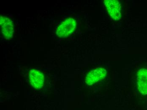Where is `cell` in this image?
Returning a JSON list of instances; mask_svg holds the SVG:
<instances>
[{"mask_svg":"<svg viewBox=\"0 0 147 110\" xmlns=\"http://www.w3.org/2000/svg\"><path fill=\"white\" fill-rule=\"evenodd\" d=\"M76 26V21L72 18H69L63 22L58 27L56 32L57 36L65 38L74 31Z\"/></svg>","mask_w":147,"mask_h":110,"instance_id":"cell-1","label":"cell"},{"mask_svg":"<svg viewBox=\"0 0 147 110\" xmlns=\"http://www.w3.org/2000/svg\"><path fill=\"white\" fill-rule=\"evenodd\" d=\"M104 3L110 16L114 20H118L121 18V3L116 0H105Z\"/></svg>","mask_w":147,"mask_h":110,"instance_id":"cell-2","label":"cell"},{"mask_svg":"<svg viewBox=\"0 0 147 110\" xmlns=\"http://www.w3.org/2000/svg\"><path fill=\"white\" fill-rule=\"evenodd\" d=\"M1 31L5 38H11L14 33V26L12 21L7 17L3 16L0 17Z\"/></svg>","mask_w":147,"mask_h":110,"instance_id":"cell-3","label":"cell"},{"mask_svg":"<svg viewBox=\"0 0 147 110\" xmlns=\"http://www.w3.org/2000/svg\"><path fill=\"white\" fill-rule=\"evenodd\" d=\"M106 71L104 68H96L91 70L87 75L86 82L88 85H91L102 79L105 77Z\"/></svg>","mask_w":147,"mask_h":110,"instance_id":"cell-4","label":"cell"},{"mask_svg":"<svg viewBox=\"0 0 147 110\" xmlns=\"http://www.w3.org/2000/svg\"><path fill=\"white\" fill-rule=\"evenodd\" d=\"M29 79L31 85L36 89H40L43 86L44 76L38 70H31L30 72Z\"/></svg>","mask_w":147,"mask_h":110,"instance_id":"cell-5","label":"cell"},{"mask_svg":"<svg viewBox=\"0 0 147 110\" xmlns=\"http://www.w3.org/2000/svg\"><path fill=\"white\" fill-rule=\"evenodd\" d=\"M137 84L140 92L142 94H147V70H140L137 75Z\"/></svg>","mask_w":147,"mask_h":110,"instance_id":"cell-6","label":"cell"}]
</instances>
